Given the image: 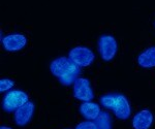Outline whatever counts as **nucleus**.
I'll list each match as a JSON object with an SVG mask.
<instances>
[{"instance_id": "obj_1", "label": "nucleus", "mask_w": 155, "mask_h": 129, "mask_svg": "<svg viewBox=\"0 0 155 129\" xmlns=\"http://www.w3.org/2000/svg\"><path fill=\"white\" fill-rule=\"evenodd\" d=\"M80 66L67 57H59L50 64V70L60 84L63 86H71L79 78Z\"/></svg>"}, {"instance_id": "obj_2", "label": "nucleus", "mask_w": 155, "mask_h": 129, "mask_svg": "<svg viewBox=\"0 0 155 129\" xmlns=\"http://www.w3.org/2000/svg\"><path fill=\"white\" fill-rule=\"evenodd\" d=\"M101 103L107 110H112L120 120H127L130 117L131 108L125 95L119 93H110L101 97Z\"/></svg>"}, {"instance_id": "obj_3", "label": "nucleus", "mask_w": 155, "mask_h": 129, "mask_svg": "<svg viewBox=\"0 0 155 129\" xmlns=\"http://www.w3.org/2000/svg\"><path fill=\"white\" fill-rule=\"evenodd\" d=\"M29 101V96L22 90H9L2 98V108L6 113L16 111L19 108Z\"/></svg>"}, {"instance_id": "obj_4", "label": "nucleus", "mask_w": 155, "mask_h": 129, "mask_svg": "<svg viewBox=\"0 0 155 129\" xmlns=\"http://www.w3.org/2000/svg\"><path fill=\"white\" fill-rule=\"evenodd\" d=\"M98 52L101 59L106 62L112 61L118 51V44L114 36L104 34L98 38Z\"/></svg>"}, {"instance_id": "obj_5", "label": "nucleus", "mask_w": 155, "mask_h": 129, "mask_svg": "<svg viewBox=\"0 0 155 129\" xmlns=\"http://www.w3.org/2000/svg\"><path fill=\"white\" fill-rule=\"evenodd\" d=\"M68 58L74 61L78 66L81 67H87L93 63L95 56L94 53L87 47H74L69 51Z\"/></svg>"}, {"instance_id": "obj_6", "label": "nucleus", "mask_w": 155, "mask_h": 129, "mask_svg": "<svg viewBox=\"0 0 155 129\" xmlns=\"http://www.w3.org/2000/svg\"><path fill=\"white\" fill-rule=\"evenodd\" d=\"M74 97L80 101H91L94 97L93 89L88 79L78 78L74 83Z\"/></svg>"}, {"instance_id": "obj_7", "label": "nucleus", "mask_w": 155, "mask_h": 129, "mask_svg": "<svg viewBox=\"0 0 155 129\" xmlns=\"http://www.w3.org/2000/svg\"><path fill=\"white\" fill-rule=\"evenodd\" d=\"M1 44L6 52H18L27 44V38L22 33H12L2 37Z\"/></svg>"}, {"instance_id": "obj_8", "label": "nucleus", "mask_w": 155, "mask_h": 129, "mask_svg": "<svg viewBox=\"0 0 155 129\" xmlns=\"http://www.w3.org/2000/svg\"><path fill=\"white\" fill-rule=\"evenodd\" d=\"M34 111H35V105L32 101H28L21 108H19L15 111L14 115V121L16 125L20 126V127L26 126L33 117Z\"/></svg>"}, {"instance_id": "obj_9", "label": "nucleus", "mask_w": 155, "mask_h": 129, "mask_svg": "<svg viewBox=\"0 0 155 129\" xmlns=\"http://www.w3.org/2000/svg\"><path fill=\"white\" fill-rule=\"evenodd\" d=\"M154 121V116L150 110H142L132 118L134 129H149Z\"/></svg>"}, {"instance_id": "obj_10", "label": "nucleus", "mask_w": 155, "mask_h": 129, "mask_svg": "<svg viewBox=\"0 0 155 129\" xmlns=\"http://www.w3.org/2000/svg\"><path fill=\"white\" fill-rule=\"evenodd\" d=\"M137 64L142 68L155 67V47H149L144 50L137 58Z\"/></svg>"}, {"instance_id": "obj_11", "label": "nucleus", "mask_w": 155, "mask_h": 129, "mask_svg": "<svg viewBox=\"0 0 155 129\" xmlns=\"http://www.w3.org/2000/svg\"><path fill=\"white\" fill-rule=\"evenodd\" d=\"M79 110L81 115L87 120H95L101 113L99 105L92 101H85L80 105Z\"/></svg>"}, {"instance_id": "obj_12", "label": "nucleus", "mask_w": 155, "mask_h": 129, "mask_svg": "<svg viewBox=\"0 0 155 129\" xmlns=\"http://www.w3.org/2000/svg\"><path fill=\"white\" fill-rule=\"evenodd\" d=\"M95 124L98 129H112V118L109 113L101 111L95 119Z\"/></svg>"}, {"instance_id": "obj_13", "label": "nucleus", "mask_w": 155, "mask_h": 129, "mask_svg": "<svg viewBox=\"0 0 155 129\" xmlns=\"http://www.w3.org/2000/svg\"><path fill=\"white\" fill-rule=\"evenodd\" d=\"M15 86V82L9 79H1L0 80V92L4 93L6 91H9Z\"/></svg>"}, {"instance_id": "obj_14", "label": "nucleus", "mask_w": 155, "mask_h": 129, "mask_svg": "<svg viewBox=\"0 0 155 129\" xmlns=\"http://www.w3.org/2000/svg\"><path fill=\"white\" fill-rule=\"evenodd\" d=\"M76 129H98L95 122H91V121H85L80 124H78Z\"/></svg>"}, {"instance_id": "obj_15", "label": "nucleus", "mask_w": 155, "mask_h": 129, "mask_svg": "<svg viewBox=\"0 0 155 129\" xmlns=\"http://www.w3.org/2000/svg\"><path fill=\"white\" fill-rule=\"evenodd\" d=\"M0 129H12V128L7 127V126H1V127H0Z\"/></svg>"}]
</instances>
